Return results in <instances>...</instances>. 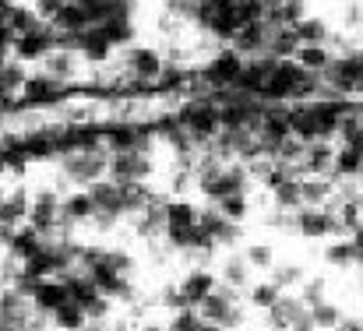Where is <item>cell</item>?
I'll list each match as a JSON object with an SVG mask.
<instances>
[{
	"mask_svg": "<svg viewBox=\"0 0 363 331\" xmlns=\"http://www.w3.org/2000/svg\"><path fill=\"white\" fill-rule=\"evenodd\" d=\"M106 162H110V152H106L103 145L67 148V155H64V176H67L74 187H92L96 180L106 176Z\"/></svg>",
	"mask_w": 363,
	"mask_h": 331,
	"instance_id": "1",
	"label": "cell"
},
{
	"mask_svg": "<svg viewBox=\"0 0 363 331\" xmlns=\"http://www.w3.org/2000/svg\"><path fill=\"white\" fill-rule=\"evenodd\" d=\"M194 310L201 314V321L219 325L223 331H237L243 325V310H240V303H237V289H230V286H216Z\"/></svg>",
	"mask_w": 363,
	"mask_h": 331,
	"instance_id": "2",
	"label": "cell"
},
{
	"mask_svg": "<svg viewBox=\"0 0 363 331\" xmlns=\"http://www.w3.org/2000/svg\"><path fill=\"white\" fill-rule=\"evenodd\" d=\"M89 198H92V222H96L99 229H113V225L127 215V212H123L121 184H113L110 176L96 180V184L89 187Z\"/></svg>",
	"mask_w": 363,
	"mask_h": 331,
	"instance_id": "3",
	"label": "cell"
},
{
	"mask_svg": "<svg viewBox=\"0 0 363 331\" xmlns=\"http://www.w3.org/2000/svg\"><path fill=\"white\" fill-rule=\"evenodd\" d=\"M106 176H110L113 184H145V180L152 176V152H138V148L110 152Z\"/></svg>",
	"mask_w": 363,
	"mask_h": 331,
	"instance_id": "4",
	"label": "cell"
},
{
	"mask_svg": "<svg viewBox=\"0 0 363 331\" xmlns=\"http://www.w3.org/2000/svg\"><path fill=\"white\" fill-rule=\"evenodd\" d=\"M50 50H57V35H53V25L50 21H35L32 28H25L21 35H14L11 43V53L14 60H43Z\"/></svg>",
	"mask_w": 363,
	"mask_h": 331,
	"instance_id": "5",
	"label": "cell"
},
{
	"mask_svg": "<svg viewBox=\"0 0 363 331\" xmlns=\"http://www.w3.org/2000/svg\"><path fill=\"white\" fill-rule=\"evenodd\" d=\"M25 222L43 240H53L57 236V225H60V194L57 191H39L35 198H28V219Z\"/></svg>",
	"mask_w": 363,
	"mask_h": 331,
	"instance_id": "6",
	"label": "cell"
},
{
	"mask_svg": "<svg viewBox=\"0 0 363 331\" xmlns=\"http://www.w3.org/2000/svg\"><path fill=\"white\" fill-rule=\"evenodd\" d=\"M243 60L237 50H223V53H216L205 67H201V82L208 85V89H230V85H237V78H240L243 71Z\"/></svg>",
	"mask_w": 363,
	"mask_h": 331,
	"instance_id": "7",
	"label": "cell"
},
{
	"mask_svg": "<svg viewBox=\"0 0 363 331\" xmlns=\"http://www.w3.org/2000/svg\"><path fill=\"white\" fill-rule=\"evenodd\" d=\"M293 229L307 240H321V236H339V222L328 208H314V205H300L293 212Z\"/></svg>",
	"mask_w": 363,
	"mask_h": 331,
	"instance_id": "8",
	"label": "cell"
},
{
	"mask_svg": "<svg viewBox=\"0 0 363 331\" xmlns=\"http://www.w3.org/2000/svg\"><path fill=\"white\" fill-rule=\"evenodd\" d=\"M162 67H166L162 53H155V50H148V46H134V50H127V74H130L134 82L152 85V82H159Z\"/></svg>",
	"mask_w": 363,
	"mask_h": 331,
	"instance_id": "9",
	"label": "cell"
},
{
	"mask_svg": "<svg viewBox=\"0 0 363 331\" xmlns=\"http://www.w3.org/2000/svg\"><path fill=\"white\" fill-rule=\"evenodd\" d=\"M67 300H71V296H67V286H64L60 275H53V279H39L35 289L28 293L32 310H39V314H46V318H50L53 310H60Z\"/></svg>",
	"mask_w": 363,
	"mask_h": 331,
	"instance_id": "10",
	"label": "cell"
},
{
	"mask_svg": "<svg viewBox=\"0 0 363 331\" xmlns=\"http://www.w3.org/2000/svg\"><path fill=\"white\" fill-rule=\"evenodd\" d=\"M64 89H67V85H57V82L46 78V74H32V78L21 82L18 96H21L25 106H50V103H57V99L64 96Z\"/></svg>",
	"mask_w": 363,
	"mask_h": 331,
	"instance_id": "11",
	"label": "cell"
},
{
	"mask_svg": "<svg viewBox=\"0 0 363 331\" xmlns=\"http://www.w3.org/2000/svg\"><path fill=\"white\" fill-rule=\"evenodd\" d=\"M198 225L208 232V240H212L216 247H233V243L240 240V225L230 222V219H223V215L216 212V205L205 208V212H198Z\"/></svg>",
	"mask_w": 363,
	"mask_h": 331,
	"instance_id": "12",
	"label": "cell"
},
{
	"mask_svg": "<svg viewBox=\"0 0 363 331\" xmlns=\"http://www.w3.org/2000/svg\"><path fill=\"white\" fill-rule=\"evenodd\" d=\"M233 43V50L240 53V57H257V53H264V43H268V21L261 18V21H247L237 28V35L230 39Z\"/></svg>",
	"mask_w": 363,
	"mask_h": 331,
	"instance_id": "13",
	"label": "cell"
},
{
	"mask_svg": "<svg viewBox=\"0 0 363 331\" xmlns=\"http://www.w3.org/2000/svg\"><path fill=\"white\" fill-rule=\"evenodd\" d=\"M162 205H166V201L152 194V201H148L141 212H134V232H138L141 240H159V236H162V229H166Z\"/></svg>",
	"mask_w": 363,
	"mask_h": 331,
	"instance_id": "14",
	"label": "cell"
},
{
	"mask_svg": "<svg viewBox=\"0 0 363 331\" xmlns=\"http://www.w3.org/2000/svg\"><path fill=\"white\" fill-rule=\"evenodd\" d=\"M43 74L53 78L57 85L74 82L78 78V53H71V50H50L43 57Z\"/></svg>",
	"mask_w": 363,
	"mask_h": 331,
	"instance_id": "15",
	"label": "cell"
},
{
	"mask_svg": "<svg viewBox=\"0 0 363 331\" xmlns=\"http://www.w3.org/2000/svg\"><path fill=\"white\" fill-rule=\"evenodd\" d=\"M177 289H180V296L187 300V307H198V303L216 289V275H212V271H205V268H198V271L184 275V279L177 282Z\"/></svg>",
	"mask_w": 363,
	"mask_h": 331,
	"instance_id": "16",
	"label": "cell"
},
{
	"mask_svg": "<svg viewBox=\"0 0 363 331\" xmlns=\"http://www.w3.org/2000/svg\"><path fill=\"white\" fill-rule=\"evenodd\" d=\"M39 247H43V236H39L28 222H21V225L14 229V236H11V243H7L4 250H7V257H11V261H18V264H21V261H25V257H32Z\"/></svg>",
	"mask_w": 363,
	"mask_h": 331,
	"instance_id": "17",
	"label": "cell"
},
{
	"mask_svg": "<svg viewBox=\"0 0 363 331\" xmlns=\"http://www.w3.org/2000/svg\"><path fill=\"white\" fill-rule=\"evenodd\" d=\"M303 310H307V307L300 303V296H279V300L268 307V325L275 331H286Z\"/></svg>",
	"mask_w": 363,
	"mask_h": 331,
	"instance_id": "18",
	"label": "cell"
},
{
	"mask_svg": "<svg viewBox=\"0 0 363 331\" xmlns=\"http://www.w3.org/2000/svg\"><path fill=\"white\" fill-rule=\"evenodd\" d=\"M28 219V191L18 187L0 198V225H21Z\"/></svg>",
	"mask_w": 363,
	"mask_h": 331,
	"instance_id": "19",
	"label": "cell"
},
{
	"mask_svg": "<svg viewBox=\"0 0 363 331\" xmlns=\"http://www.w3.org/2000/svg\"><path fill=\"white\" fill-rule=\"evenodd\" d=\"M363 166V155L357 148H346V145H339L335 148V155H332V180H357V173H360Z\"/></svg>",
	"mask_w": 363,
	"mask_h": 331,
	"instance_id": "20",
	"label": "cell"
},
{
	"mask_svg": "<svg viewBox=\"0 0 363 331\" xmlns=\"http://www.w3.org/2000/svg\"><path fill=\"white\" fill-rule=\"evenodd\" d=\"M60 215L71 222V225L92 222V198H89V191H74V194L60 198Z\"/></svg>",
	"mask_w": 363,
	"mask_h": 331,
	"instance_id": "21",
	"label": "cell"
},
{
	"mask_svg": "<svg viewBox=\"0 0 363 331\" xmlns=\"http://www.w3.org/2000/svg\"><path fill=\"white\" fill-rule=\"evenodd\" d=\"M293 32H296V39H300V46H328V25L321 21V18H300L296 25H293Z\"/></svg>",
	"mask_w": 363,
	"mask_h": 331,
	"instance_id": "22",
	"label": "cell"
},
{
	"mask_svg": "<svg viewBox=\"0 0 363 331\" xmlns=\"http://www.w3.org/2000/svg\"><path fill=\"white\" fill-rule=\"evenodd\" d=\"M293 60H296L303 71H311V74H325L328 64H332V53H328V46H296Z\"/></svg>",
	"mask_w": 363,
	"mask_h": 331,
	"instance_id": "23",
	"label": "cell"
},
{
	"mask_svg": "<svg viewBox=\"0 0 363 331\" xmlns=\"http://www.w3.org/2000/svg\"><path fill=\"white\" fill-rule=\"evenodd\" d=\"M50 325H53V328H60V331H85L89 328V318H85V310H82L78 303H71V300H67L60 310H53V314H50Z\"/></svg>",
	"mask_w": 363,
	"mask_h": 331,
	"instance_id": "24",
	"label": "cell"
},
{
	"mask_svg": "<svg viewBox=\"0 0 363 331\" xmlns=\"http://www.w3.org/2000/svg\"><path fill=\"white\" fill-rule=\"evenodd\" d=\"M247 282H250V264L243 261V254H230V257L223 261V286L243 289Z\"/></svg>",
	"mask_w": 363,
	"mask_h": 331,
	"instance_id": "25",
	"label": "cell"
},
{
	"mask_svg": "<svg viewBox=\"0 0 363 331\" xmlns=\"http://www.w3.org/2000/svg\"><path fill=\"white\" fill-rule=\"evenodd\" d=\"M307 314H311V321H314V328L318 331H332L339 321H342V310H339L332 300H321V303L307 307Z\"/></svg>",
	"mask_w": 363,
	"mask_h": 331,
	"instance_id": "26",
	"label": "cell"
},
{
	"mask_svg": "<svg viewBox=\"0 0 363 331\" xmlns=\"http://www.w3.org/2000/svg\"><path fill=\"white\" fill-rule=\"evenodd\" d=\"M279 296H282V289H279L272 279H268V282H254V286L247 289V303H250L254 310H268Z\"/></svg>",
	"mask_w": 363,
	"mask_h": 331,
	"instance_id": "27",
	"label": "cell"
},
{
	"mask_svg": "<svg viewBox=\"0 0 363 331\" xmlns=\"http://www.w3.org/2000/svg\"><path fill=\"white\" fill-rule=\"evenodd\" d=\"M325 261L335 264V268L357 264V247H353V240H332V243L325 247Z\"/></svg>",
	"mask_w": 363,
	"mask_h": 331,
	"instance_id": "28",
	"label": "cell"
},
{
	"mask_svg": "<svg viewBox=\"0 0 363 331\" xmlns=\"http://www.w3.org/2000/svg\"><path fill=\"white\" fill-rule=\"evenodd\" d=\"M216 212H219L223 219H230V222L240 225V222L247 219V212H250V201H247V194H230V198L216 201Z\"/></svg>",
	"mask_w": 363,
	"mask_h": 331,
	"instance_id": "29",
	"label": "cell"
},
{
	"mask_svg": "<svg viewBox=\"0 0 363 331\" xmlns=\"http://www.w3.org/2000/svg\"><path fill=\"white\" fill-rule=\"evenodd\" d=\"M272 194H275V208H282V212H296L300 208V180L296 176L279 184V187H272Z\"/></svg>",
	"mask_w": 363,
	"mask_h": 331,
	"instance_id": "30",
	"label": "cell"
},
{
	"mask_svg": "<svg viewBox=\"0 0 363 331\" xmlns=\"http://www.w3.org/2000/svg\"><path fill=\"white\" fill-rule=\"evenodd\" d=\"M243 261H247L250 268H261V271H268V268L275 264V250H272L268 243H250V247L243 250Z\"/></svg>",
	"mask_w": 363,
	"mask_h": 331,
	"instance_id": "31",
	"label": "cell"
},
{
	"mask_svg": "<svg viewBox=\"0 0 363 331\" xmlns=\"http://www.w3.org/2000/svg\"><path fill=\"white\" fill-rule=\"evenodd\" d=\"M166 331H201V314L194 307L173 310V321L166 325Z\"/></svg>",
	"mask_w": 363,
	"mask_h": 331,
	"instance_id": "32",
	"label": "cell"
},
{
	"mask_svg": "<svg viewBox=\"0 0 363 331\" xmlns=\"http://www.w3.org/2000/svg\"><path fill=\"white\" fill-rule=\"evenodd\" d=\"M272 282H275L279 289H289V286L303 282V268H296V264H282V268H275V264H272Z\"/></svg>",
	"mask_w": 363,
	"mask_h": 331,
	"instance_id": "33",
	"label": "cell"
},
{
	"mask_svg": "<svg viewBox=\"0 0 363 331\" xmlns=\"http://www.w3.org/2000/svg\"><path fill=\"white\" fill-rule=\"evenodd\" d=\"M325 289H328L325 279H311V282H303V289H300V303H303V307L321 303V300H325Z\"/></svg>",
	"mask_w": 363,
	"mask_h": 331,
	"instance_id": "34",
	"label": "cell"
},
{
	"mask_svg": "<svg viewBox=\"0 0 363 331\" xmlns=\"http://www.w3.org/2000/svg\"><path fill=\"white\" fill-rule=\"evenodd\" d=\"M64 4H67V0H35V14H39L43 21H53Z\"/></svg>",
	"mask_w": 363,
	"mask_h": 331,
	"instance_id": "35",
	"label": "cell"
},
{
	"mask_svg": "<svg viewBox=\"0 0 363 331\" xmlns=\"http://www.w3.org/2000/svg\"><path fill=\"white\" fill-rule=\"evenodd\" d=\"M350 240H353V247H357V264H363V222L350 232Z\"/></svg>",
	"mask_w": 363,
	"mask_h": 331,
	"instance_id": "36",
	"label": "cell"
},
{
	"mask_svg": "<svg viewBox=\"0 0 363 331\" xmlns=\"http://www.w3.org/2000/svg\"><path fill=\"white\" fill-rule=\"evenodd\" d=\"M332 331H363V321H360V318H342V321H339Z\"/></svg>",
	"mask_w": 363,
	"mask_h": 331,
	"instance_id": "37",
	"label": "cell"
},
{
	"mask_svg": "<svg viewBox=\"0 0 363 331\" xmlns=\"http://www.w3.org/2000/svg\"><path fill=\"white\" fill-rule=\"evenodd\" d=\"M346 21H350V25H363V7H360V4H350V11H346Z\"/></svg>",
	"mask_w": 363,
	"mask_h": 331,
	"instance_id": "38",
	"label": "cell"
},
{
	"mask_svg": "<svg viewBox=\"0 0 363 331\" xmlns=\"http://www.w3.org/2000/svg\"><path fill=\"white\" fill-rule=\"evenodd\" d=\"M14 229H18V225H0V250H4V247L11 243V236H14Z\"/></svg>",
	"mask_w": 363,
	"mask_h": 331,
	"instance_id": "39",
	"label": "cell"
},
{
	"mask_svg": "<svg viewBox=\"0 0 363 331\" xmlns=\"http://www.w3.org/2000/svg\"><path fill=\"white\" fill-rule=\"evenodd\" d=\"M279 7H282V0H261V11H264V18H272Z\"/></svg>",
	"mask_w": 363,
	"mask_h": 331,
	"instance_id": "40",
	"label": "cell"
},
{
	"mask_svg": "<svg viewBox=\"0 0 363 331\" xmlns=\"http://www.w3.org/2000/svg\"><path fill=\"white\" fill-rule=\"evenodd\" d=\"M357 184H360V187H363V166H360V173H357Z\"/></svg>",
	"mask_w": 363,
	"mask_h": 331,
	"instance_id": "41",
	"label": "cell"
},
{
	"mask_svg": "<svg viewBox=\"0 0 363 331\" xmlns=\"http://www.w3.org/2000/svg\"><path fill=\"white\" fill-rule=\"evenodd\" d=\"M4 289H7V286H4V279H0V296H4Z\"/></svg>",
	"mask_w": 363,
	"mask_h": 331,
	"instance_id": "42",
	"label": "cell"
}]
</instances>
